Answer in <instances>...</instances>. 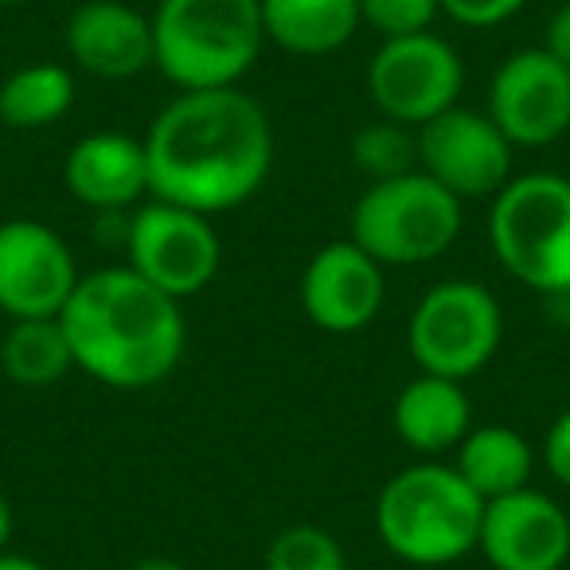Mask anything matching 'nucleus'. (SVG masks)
<instances>
[{"mask_svg":"<svg viewBox=\"0 0 570 570\" xmlns=\"http://www.w3.org/2000/svg\"><path fill=\"white\" fill-rule=\"evenodd\" d=\"M149 199L227 215L250 204L274 168L269 114L243 87L176 90L145 129Z\"/></svg>","mask_w":570,"mask_h":570,"instance_id":"obj_1","label":"nucleus"},{"mask_svg":"<svg viewBox=\"0 0 570 570\" xmlns=\"http://www.w3.org/2000/svg\"><path fill=\"white\" fill-rule=\"evenodd\" d=\"M59 321L75 372L114 391L160 387L188 348L184 305L129 266L82 274Z\"/></svg>","mask_w":570,"mask_h":570,"instance_id":"obj_2","label":"nucleus"},{"mask_svg":"<svg viewBox=\"0 0 570 570\" xmlns=\"http://www.w3.org/2000/svg\"><path fill=\"white\" fill-rule=\"evenodd\" d=\"M484 500L453 461L426 458L391 476L375 497V535L406 567H450L476 551Z\"/></svg>","mask_w":570,"mask_h":570,"instance_id":"obj_3","label":"nucleus"},{"mask_svg":"<svg viewBox=\"0 0 570 570\" xmlns=\"http://www.w3.org/2000/svg\"><path fill=\"white\" fill-rule=\"evenodd\" d=\"M149 20L153 67L176 90L243 87L266 48L262 0H160Z\"/></svg>","mask_w":570,"mask_h":570,"instance_id":"obj_4","label":"nucleus"},{"mask_svg":"<svg viewBox=\"0 0 570 570\" xmlns=\"http://www.w3.org/2000/svg\"><path fill=\"white\" fill-rule=\"evenodd\" d=\"M489 250L531 294L570 297V180L559 173L512 176L489 199Z\"/></svg>","mask_w":570,"mask_h":570,"instance_id":"obj_5","label":"nucleus"},{"mask_svg":"<svg viewBox=\"0 0 570 570\" xmlns=\"http://www.w3.org/2000/svg\"><path fill=\"white\" fill-rule=\"evenodd\" d=\"M465 204L422 168L391 180H375L356 199L348 219V238L364 246L383 269L430 266L461 235Z\"/></svg>","mask_w":570,"mask_h":570,"instance_id":"obj_6","label":"nucleus"},{"mask_svg":"<svg viewBox=\"0 0 570 570\" xmlns=\"http://www.w3.org/2000/svg\"><path fill=\"white\" fill-rule=\"evenodd\" d=\"M500 341H504V309L489 285L469 277H445L430 285L406 325V348L419 372L458 383L484 372L500 352Z\"/></svg>","mask_w":570,"mask_h":570,"instance_id":"obj_7","label":"nucleus"},{"mask_svg":"<svg viewBox=\"0 0 570 570\" xmlns=\"http://www.w3.org/2000/svg\"><path fill=\"white\" fill-rule=\"evenodd\" d=\"M121 243L126 266L180 305L204 294L223 266V238L212 215L168 199H145L141 207H134Z\"/></svg>","mask_w":570,"mask_h":570,"instance_id":"obj_8","label":"nucleus"},{"mask_svg":"<svg viewBox=\"0 0 570 570\" xmlns=\"http://www.w3.org/2000/svg\"><path fill=\"white\" fill-rule=\"evenodd\" d=\"M364 82L380 118L419 129L461 102L465 63L458 48L438 32L395 36L380 40V48L372 51Z\"/></svg>","mask_w":570,"mask_h":570,"instance_id":"obj_9","label":"nucleus"},{"mask_svg":"<svg viewBox=\"0 0 570 570\" xmlns=\"http://www.w3.org/2000/svg\"><path fill=\"white\" fill-rule=\"evenodd\" d=\"M414 141H419V168L445 191H453L461 204L492 199L515 176V145L484 110H469L461 102L450 106L414 129Z\"/></svg>","mask_w":570,"mask_h":570,"instance_id":"obj_10","label":"nucleus"},{"mask_svg":"<svg viewBox=\"0 0 570 570\" xmlns=\"http://www.w3.org/2000/svg\"><path fill=\"white\" fill-rule=\"evenodd\" d=\"M484 114L515 149H547L570 134V71L543 48L512 51L492 71Z\"/></svg>","mask_w":570,"mask_h":570,"instance_id":"obj_11","label":"nucleus"},{"mask_svg":"<svg viewBox=\"0 0 570 570\" xmlns=\"http://www.w3.org/2000/svg\"><path fill=\"white\" fill-rule=\"evenodd\" d=\"M67 238L40 219L0 223V313L9 321L59 317L79 285Z\"/></svg>","mask_w":570,"mask_h":570,"instance_id":"obj_12","label":"nucleus"},{"mask_svg":"<svg viewBox=\"0 0 570 570\" xmlns=\"http://www.w3.org/2000/svg\"><path fill=\"white\" fill-rule=\"evenodd\" d=\"M297 297L309 325L321 333H364L387 302V269L352 238H333L305 262Z\"/></svg>","mask_w":570,"mask_h":570,"instance_id":"obj_13","label":"nucleus"},{"mask_svg":"<svg viewBox=\"0 0 570 570\" xmlns=\"http://www.w3.org/2000/svg\"><path fill=\"white\" fill-rule=\"evenodd\" d=\"M476 551L492 570H562L570 562L567 508L531 484L484 500Z\"/></svg>","mask_w":570,"mask_h":570,"instance_id":"obj_14","label":"nucleus"},{"mask_svg":"<svg viewBox=\"0 0 570 570\" xmlns=\"http://www.w3.org/2000/svg\"><path fill=\"white\" fill-rule=\"evenodd\" d=\"M75 71L102 82H126L153 71V20L121 0H82L63 28Z\"/></svg>","mask_w":570,"mask_h":570,"instance_id":"obj_15","label":"nucleus"},{"mask_svg":"<svg viewBox=\"0 0 570 570\" xmlns=\"http://www.w3.org/2000/svg\"><path fill=\"white\" fill-rule=\"evenodd\" d=\"M63 184L90 212H129L153 196L145 141L129 134H87L71 145L63 160Z\"/></svg>","mask_w":570,"mask_h":570,"instance_id":"obj_16","label":"nucleus"},{"mask_svg":"<svg viewBox=\"0 0 570 570\" xmlns=\"http://www.w3.org/2000/svg\"><path fill=\"white\" fill-rule=\"evenodd\" d=\"M391 426L406 450L422 458H445L473 430V403L465 383L419 372L391 406Z\"/></svg>","mask_w":570,"mask_h":570,"instance_id":"obj_17","label":"nucleus"},{"mask_svg":"<svg viewBox=\"0 0 570 570\" xmlns=\"http://www.w3.org/2000/svg\"><path fill=\"white\" fill-rule=\"evenodd\" d=\"M266 43L289 56H333L364 28L360 0H262Z\"/></svg>","mask_w":570,"mask_h":570,"instance_id":"obj_18","label":"nucleus"},{"mask_svg":"<svg viewBox=\"0 0 570 570\" xmlns=\"http://www.w3.org/2000/svg\"><path fill=\"white\" fill-rule=\"evenodd\" d=\"M453 469L481 500H497L528 489L535 473V450L520 430L489 422L469 430L465 442L453 450Z\"/></svg>","mask_w":570,"mask_h":570,"instance_id":"obj_19","label":"nucleus"},{"mask_svg":"<svg viewBox=\"0 0 570 570\" xmlns=\"http://www.w3.org/2000/svg\"><path fill=\"white\" fill-rule=\"evenodd\" d=\"M0 372H4V380L28 391L56 387L59 380H67V372H75V356L67 344L63 321H9V333L0 336Z\"/></svg>","mask_w":570,"mask_h":570,"instance_id":"obj_20","label":"nucleus"},{"mask_svg":"<svg viewBox=\"0 0 570 570\" xmlns=\"http://www.w3.org/2000/svg\"><path fill=\"white\" fill-rule=\"evenodd\" d=\"M75 106V71L67 63H24L0 82V121L9 129H48Z\"/></svg>","mask_w":570,"mask_h":570,"instance_id":"obj_21","label":"nucleus"},{"mask_svg":"<svg viewBox=\"0 0 570 570\" xmlns=\"http://www.w3.org/2000/svg\"><path fill=\"white\" fill-rule=\"evenodd\" d=\"M352 160H356V168L372 184L411 173V168H419L414 129L399 126V121H387V118L367 121V126H360V134L352 137Z\"/></svg>","mask_w":570,"mask_h":570,"instance_id":"obj_22","label":"nucleus"},{"mask_svg":"<svg viewBox=\"0 0 570 570\" xmlns=\"http://www.w3.org/2000/svg\"><path fill=\"white\" fill-rule=\"evenodd\" d=\"M266 570H348V551L321 523H289L269 539Z\"/></svg>","mask_w":570,"mask_h":570,"instance_id":"obj_23","label":"nucleus"},{"mask_svg":"<svg viewBox=\"0 0 570 570\" xmlns=\"http://www.w3.org/2000/svg\"><path fill=\"white\" fill-rule=\"evenodd\" d=\"M438 17H442L438 0H360V20L364 28L380 32V40L434 32Z\"/></svg>","mask_w":570,"mask_h":570,"instance_id":"obj_24","label":"nucleus"},{"mask_svg":"<svg viewBox=\"0 0 570 570\" xmlns=\"http://www.w3.org/2000/svg\"><path fill=\"white\" fill-rule=\"evenodd\" d=\"M438 4H442L445 20L461 28H476V32L508 24L528 9V0H438Z\"/></svg>","mask_w":570,"mask_h":570,"instance_id":"obj_25","label":"nucleus"},{"mask_svg":"<svg viewBox=\"0 0 570 570\" xmlns=\"http://www.w3.org/2000/svg\"><path fill=\"white\" fill-rule=\"evenodd\" d=\"M539 461L551 473L554 484L570 489V406L554 414V422L547 426L543 445H539Z\"/></svg>","mask_w":570,"mask_h":570,"instance_id":"obj_26","label":"nucleus"},{"mask_svg":"<svg viewBox=\"0 0 570 570\" xmlns=\"http://www.w3.org/2000/svg\"><path fill=\"white\" fill-rule=\"evenodd\" d=\"M543 51L551 59H559V63L570 71V0H567V4H559V9H554L551 17H547Z\"/></svg>","mask_w":570,"mask_h":570,"instance_id":"obj_27","label":"nucleus"},{"mask_svg":"<svg viewBox=\"0 0 570 570\" xmlns=\"http://www.w3.org/2000/svg\"><path fill=\"white\" fill-rule=\"evenodd\" d=\"M12 528H17V520H12V504H9V497L0 492V554L9 551V543H12Z\"/></svg>","mask_w":570,"mask_h":570,"instance_id":"obj_28","label":"nucleus"},{"mask_svg":"<svg viewBox=\"0 0 570 570\" xmlns=\"http://www.w3.org/2000/svg\"><path fill=\"white\" fill-rule=\"evenodd\" d=\"M129 570H188L180 559H168V554H149V559H137Z\"/></svg>","mask_w":570,"mask_h":570,"instance_id":"obj_29","label":"nucleus"},{"mask_svg":"<svg viewBox=\"0 0 570 570\" xmlns=\"http://www.w3.org/2000/svg\"><path fill=\"white\" fill-rule=\"evenodd\" d=\"M0 570H48V567L28 559V554H20V551H4L0 554Z\"/></svg>","mask_w":570,"mask_h":570,"instance_id":"obj_30","label":"nucleus"},{"mask_svg":"<svg viewBox=\"0 0 570 570\" xmlns=\"http://www.w3.org/2000/svg\"><path fill=\"white\" fill-rule=\"evenodd\" d=\"M17 4H24V0H0V9H17Z\"/></svg>","mask_w":570,"mask_h":570,"instance_id":"obj_31","label":"nucleus"},{"mask_svg":"<svg viewBox=\"0 0 570 570\" xmlns=\"http://www.w3.org/2000/svg\"><path fill=\"white\" fill-rule=\"evenodd\" d=\"M67 4H82V0H67Z\"/></svg>","mask_w":570,"mask_h":570,"instance_id":"obj_32","label":"nucleus"}]
</instances>
